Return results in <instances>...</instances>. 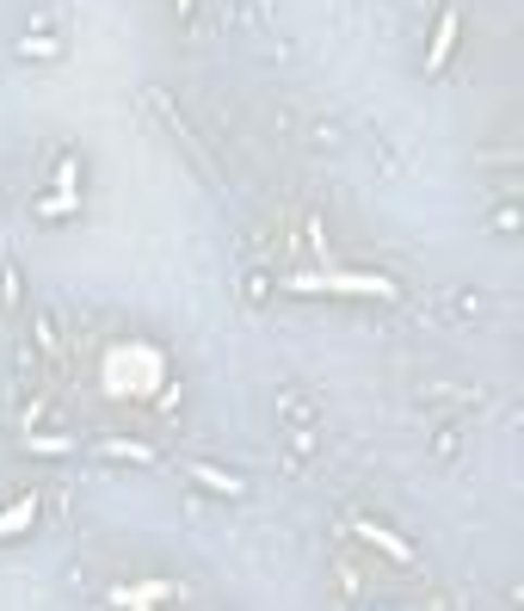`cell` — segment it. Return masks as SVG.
Wrapping results in <instances>:
<instances>
[{
    "mask_svg": "<svg viewBox=\"0 0 524 611\" xmlns=\"http://www.w3.org/2000/svg\"><path fill=\"white\" fill-rule=\"evenodd\" d=\"M50 186H80V154H62L57 173H50Z\"/></svg>",
    "mask_w": 524,
    "mask_h": 611,
    "instance_id": "cell-13",
    "label": "cell"
},
{
    "mask_svg": "<svg viewBox=\"0 0 524 611\" xmlns=\"http://www.w3.org/2000/svg\"><path fill=\"white\" fill-rule=\"evenodd\" d=\"M352 537H358V544H371L376 556H389L395 569H413V562H420V550H413L408 537L389 532V525H376V519H352Z\"/></svg>",
    "mask_w": 524,
    "mask_h": 611,
    "instance_id": "cell-4",
    "label": "cell"
},
{
    "mask_svg": "<svg viewBox=\"0 0 524 611\" xmlns=\"http://www.w3.org/2000/svg\"><path fill=\"white\" fill-rule=\"evenodd\" d=\"M32 211H38V223H75L80 216V186H50Z\"/></svg>",
    "mask_w": 524,
    "mask_h": 611,
    "instance_id": "cell-7",
    "label": "cell"
},
{
    "mask_svg": "<svg viewBox=\"0 0 524 611\" xmlns=\"http://www.w3.org/2000/svg\"><path fill=\"white\" fill-rule=\"evenodd\" d=\"M149 105L161 112V124H167V130H173V136H179V142L191 149V161H198V167L210 173V154H204V142H198V136H191V124H186V117H179V112L167 105V93H149Z\"/></svg>",
    "mask_w": 524,
    "mask_h": 611,
    "instance_id": "cell-8",
    "label": "cell"
},
{
    "mask_svg": "<svg viewBox=\"0 0 524 611\" xmlns=\"http://www.w3.org/2000/svg\"><path fill=\"white\" fill-rule=\"evenodd\" d=\"M284 290H297V297H371V303H401V297H408L389 272H339V266L290 272Z\"/></svg>",
    "mask_w": 524,
    "mask_h": 611,
    "instance_id": "cell-1",
    "label": "cell"
},
{
    "mask_svg": "<svg viewBox=\"0 0 524 611\" xmlns=\"http://www.w3.org/2000/svg\"><path fill=\"white\" fill-rule=\"evenodd\" d=\"M457 43H463V7L450 0L445 13H438V25H432V38H426V75H445L450 57H457Z\"/></svg>",
    "mask_w": 524,
    "mask_h": 611,
    "instance_id": "cell-3",
    "label": "cell"
},
{
    "mask_svg": "<svg viewBox=\"0 0 524 611\" xmlns=\"http://www.w3.org/2000/svg\"><path fill=\"white\" fill-rule=\"evenodd\" d=\"M309 248H315V260H327V229H321V216H309Z\"/></svg>",
    "mask_w": 524,
    "mask_h": 611,
    "instance_id": "cell-14",
    "label": "cell"
},
{
    "mask_svg": "<svg viewBox=\"0 0 524 611\" xmlns=\"http://www.w3.org/2000/svg\"><path fill=\"white\" fill-rule=\"evenodd\" d=\"M173 599H179L173 581H117V587H105L112 611H154V606H173Z\"/></svg>",
    "mask_w": 524,
    "mask_h": 611,
    "instance_id": "cell-2",
    "label": "cell"
},
{
    "mask_svg": "<svg viewBox=\"0 0 524 611\" xmlns=\"http://www.w3.org/2000/svg\"><path fill=\"white\" fill-rule=\"evenodd\" d=\"M173 7H179V20H186V13H191V7H198V0H173Z\"/></svg>",
    "mask_w": 524,
    "mask_h": 611,
    "instance_id": "cell-15",
    "label": "cell"
},
{
    "mask_svg": "<svg viewBox=\"0 0 524 611\" xmlns=\"http://www.w3.org/2000/svg\"><path fill=\"white\" fill-rule=\"evenodd\" d=\"M87 458H99V463H136V470H154L161 463V451L154 445H142V439H99Z\"/></svg>",
    "mask_w": 524,
    "mask_h": 611,
    "instance_id": "cell-6",
    "label": "cell"
},
{
    "mask_svg": "<svg viewBox=\"0 0 524 611\" xmlns=\"http://www.w3.org/2000/svg\"><path fill=\"white\" fill-rule=\"evenodd\" d=\"M20 57H25V62H57V57H62V38H50V32H38V38H20Z\"/></svg>",
    "mask_w": 524,
    "mask_h": 611,
    "instance_id": "cell-11",
    "label": "cell"
},
{
    "mask_svg": "<svg viewBox=\"0 0 524 611\" xmlns=\"http://www.w3.org/2000/svg\"><path fill=\"white\" fill-rule=\"evenodd\" d=\"M186 476L204 488V495H223V500H247V476H235V470H223V463H204V458H191L186 463Z\"/></svg>",
    "mask_w": 524,
    "mask_h": 611,
    "instance_id": "cell-5",
    "label": "cell"
},
{
    "mask_svg": "<svg viewBox=\"0 0 524 611\" xmlns=\"http://www.w3.org/2000/svg\"><path fill=\"white\" fill-rule=\"evenodd\" d=\"M25 451H38V458H68V451H80L68 433H38V426H25Z\"/></svg>",
    "mask_w": 524,
    "mask_h": 611,
    "instance_id": "cell-10",
    "label": "cell"
},
{
    "mask_svg": "<svg viewBox=\"0 0 524 611\" xmlns=\"http://www.w3.org/2000/svg\"><path fill=\"white\" fill-rule=\"evenodd\" d=\"M0 303H7V309H20V303H25V290H20V266H7V272H0Z\"/></svg>",
    "mask_w": 524,
    "mask_h": 611,
    "instance_id": "cell-12",
    "label": "cell"
},
{
    "mask_svg": "<svg viewBox=\"0 0 524 611\" xmlns=\"http://www.w3.org/2000/svg\"><path fill=\"white\" fill-rule=\"evenodd\" d=\"M38 525V495H20L13 507H0V544H13Z\"/></svg>",
    "mask_w": 524,
    "mask_h": 611,
    "instance_id": "cell-9",
    "label": "cell"
}]
</instances>
